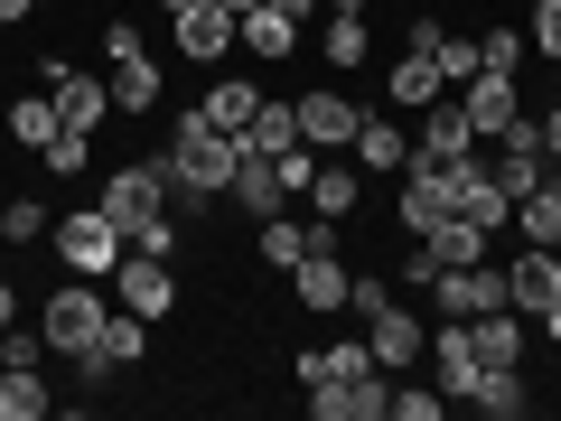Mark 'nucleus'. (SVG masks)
<instances>
[{
    "instance_id": "1",
    "label": "nucleus",
    "mask_w": 561,
    "mask_h": 421,
    "mask_svg": "<svg viewBox=\"0 0 561 421\" xmlns=\"http://www.w3.org/2000/svg\"><path fill=\"white\" fill-rule=\"evenodd\" d=\"M234 169H243V132H216L206 113H187L169 140V206H206L216 187H234Z\"/></svg>"
},
{
    "instance_id": "2",
    "label": "nucleus",
    "mask_w": 561,
    "mask_h": 421,
    "mask_svg": "<svg viewBox=\"0 0 561 421\" xmlns=\"http://www.w3.org/2000/svg\"><path fill=\"white\" fill-rule=\"evenodd\" d=\"M122 253H131V235H122L103 206H76V216H57V262H66L76 281H103Z\"/></svg>"
},
{
    "instance_id": "3",
    "label": "nucleus",
    "mask_w": 561,
    "mask_h": 421,
    "mask_svg": "<svg viewBox=\"0 0 561 421\" xmlns=\"http://www.w3.org/2000/svg\"><path fill=\"white\" fill-rule=\"evenodd\" d=\"M169 206V160H131V169H103V216L131 235L140 216H160Z\"/></svg>"
},
{
    "instance_id": "4",
    "label": "nucleus",
    "mask_w": 561,
    "mask_h": 421,
    "mask_svg": "<svg viewBox=\"0 0 561 421\" xmlns=\"http://www.w3.org/2000/svg\"><path fill=\"white\" fill-rule=\"evenodd\" d=\"M103 319H113V309H103L94 291H84V281L47 291V309H38V328H47V346H57V356H84V346L103 338Z\"/></svg>"
},
{
    "instance_id": "5",
    "label": "nucleus",
    "mask_w": 561,
    "mask_h": 421,
    "mask_svg": "<svg viewBox=\"0 0 561 421\" xmlns=\"http://www.w3.org/2000/svg\"><path fill=\"white\" fill-rule=\"evenodd\" d=\"M431 300H440V319H486V309H505V272L496 262H449V272H431Z\"/></svg>"
},
{
    "instance_id": "6",
    "label": "nucleus",
    "mask_w": 561,
    "mask_h": 421,
    "mask_svg": "<svg viewBox=\"0 0 561 421\" xmlns=\"http://www.w3.org/2000/svg\"><path fill=\"white\" fill-rule=\"evenodd\" d=\"M140 356H150V319L113 309V319H103V338H94V346L76 356V375H84V384H113V375H131Z\"/></svg>"
},
{
    "instance_id": "7",
    "label": "nucleus",
    "mask_w": 561,
    "mask_h": 421,
    "mask_svg": "<svg viewBox=\"0 0 561 421\" xmlns=\"http://www.w3.org/2000/svg\"><path fill=\"white\" fill-rule=\"evenodd\" d=\"M113 291H122V309H131V319H169L179 272H169L160 253H122V262H113Z\"/></svg>"
},
{
    "instance_id": "8",
    "label": "nucleus",
    "mask_w": 561,
    "mask_h": 421,
    "mask_svg": "<svg viewBox=\"0 0 561 421\" xmlns=\"http://www.w3.org/2000/svg\"><path fill=\"white\" fill-rule=\"evenodd\" d=\"M459 113H468V132H478V140H496L505 122L524 113V103H515V76H505V66H478V76L459 84Z\"/></svg>"
},
{
    "instance_id": "9",
    "label": "nucleus",
    "mask_w": 561,
    "mask_h": 421,
    "mask_svg": "<svg viewBox=\"0 0 561 421\" xmlns=\"http://www.w3.org/2000/svg\"><path fill=\"white\" fill-rule=\"evenodd\" d=\"M169 29H179V57H197V66H216L234 47V10L225 0H187V10H169Z\"/></svg>"
},
{
    "instance_id": "10",
    "label": "nucleus",
    "mask_w": 561,
    "mask_h": 421,
    "mask_svg": "<svg viewBox=\"0 0 561 421\" xmlns=\"http://www.w3.org/2000/svg\"><path fill=\"white\" fill-rule=\"evenodd\" d=\"M505 300H515L524 319L561 300V253H552V243H534V253H505Z\"/></svg>"
},
{
    "instance_id": "11",
    "label": "nucleus",
    "mask_w": 561,
    "mask_h": 421,
    "mask_svg": "<svg viewBox=\"0 0 561 421\" xmlns=\"http://www.w3.org/2000/svg\"><path fill=\"white\" fill-rule=\"evenodd\" d=\"M47 84H57V122L66 132H94V122L113 113V76H76V66L47 57Z\"/></svg>"
},
{
    "instance_id": "12",
    "label": "nucleus",
    "mask_w": 561,
    "mask_h": 421,
    "mask_svg": "<svg viewBox=\"0 0 561 421\" xmlns=\"http://www.w3.org/2000/svg\"><path fill=\"white\" fill-rule=\"evenodd\" d=\"M290 103H300V140L309 150H356L365 103H346V94H290Z\"/></svg>"
},
{
    "instance_id": "13",
    "label": "nucleus",
    "mask_w": 561,
    "mask_h": 421,
    "mask_svg": "<svg viewBox=\"0 0 561 421\" xmlns=\"http://www.w3.org/2000/svg\"><path fill=\"white\" fill-rule=\"evenodd\" d=\"M280 150H300V103H290V94H262L253 122H243V160H280Z\"/></svg>"
},
{
    "instance_id": "14",
    "label": "nucleus",
    "mask_w": 561,
    "mask_h": 421,
    "mask_svg": "<svg viewBox=\"0 0 561 421\" xmlns=\"http://www.w3.org/2000/svg\"><path fill=\"white\" fill-rule=\"evenodd\" d=\"M468 150H478V132H468L459 94H440V103H421V140H412V160H468Z\"/></svg>"
},
{
    "instance_id": "15",
    "label": "nucleus",
    "mask_w": 561,
    "mask_h": 421,
    "mask_svg": "<svg viewBox=\"0 0 561 421\" xmlns=\"http://www.w3.org/2000/svg\"><path fill=\"white\" fill-rule=\"evenodd\" d=\"M383 402H393V384H383V375H356V384H309V412H319V421H383Z\"/></svg>"
},
{
    "instance_id": "16",
    "label": "nucleus",
    "mask_w": 561,
    "mask_h": 421,
    "mask_svg": "<svg viewBox=\"0 0 561 421\" xmlns=\"http://www.w3.org/2000/svg\"><path fill=\"white\" fill-rule=\"evenodd\" d=\"M234 47H253L262 66H280V57H290V47H300V20H290L280 0H253V10H243V20H234Z\"/></svg>"
},
{
    "instance_id": "17",
    "label": "nucleus",
    "mask_w": 561,
    "mask_h": 421,
    "mask_svg": "<svg viewBox=\"0 0 561 421\" xmlns=\"http://www.w3.org/2000/svg\"><path fill=\"white\" fill-rule=\"evenodd\" d=\"M346 262H337V243H319V253H300L290 262V291H300V309H346Z\"/></svg>"
},
{
    "instance_id": "18",
    "label": "nucleus",
    "mask_w": 561,
    "mask_h": 421,
    "mask_svg": "<svg viewBox=\"0 0 561 421\" xmlns=\"http://www.w3.org/2000/svg\"><path fill=\"white\" fill-rule=\"evenodd\" d=\"M319 243H337V225H300V216H290V206H280V216H262V262H272V272H290V262H300V253H319Z\"/></svg>"
},
{
    "instance_id": "19",
    "label": "nucleus",
    "mask_w": 561,
    "mask_h": 421,
    "mask_svg": "<svg viewBox=\"0 0 561 421\" xmlns=\"http://www.w3.org/2000/svg\"><path fill=\"white\" fill-rule=\"evenodd\" d=\"M356 375H383L365 338H346V346H300V384H356Z\"/></svg>"
},
{
    "instance_id": "20",
    "label": "nucleus",
    "mask_w": 561,
    "mask_h": 421,
    "mask_svg": "<svg viewBox=\"0 0 561 421\" xmlns=\"http://www.w3.org/2000/svg\"><path fill=\"white\" fill-rule=\"evenodd\" d=\"M431 375H440V394H478V346H468V319L459 328H440V338H431Z\"/></svg>"
},
{
    "instance_id": "21",
    "label": "nucleus",
    "mask_w": 561,
    "mask_h": 421,
    "mask_svg": "<svg viewBox=\"0 0 561 421\" xmlns=\"http://www.w3.org/2000/svg\"><path fill=\"white\" fill-rule=\"evenodd\" d=\"M365 346H375V365H412L421 356V319H412V309H375V319H365Z\"/></svg>"
},
{
    "instance_id": "22",
    "label": "nucleus",
    "mask_w": 561,
    "mask_h": 421,
    "mask_svg": "<svg viewBox=\"0 0 561 421\" xmlns=\"http://www.w3.org/2000/svg\"><path fill=\"white\" fill-rule=\"evenodd\" d=\"M47 365H0V421H47Z\"/></svg>"
},
{
    "instance_id": "23",
    "label": "nucleus",
    "mask_w": 561,
    "mask_h": 421,
    "mask_svg": "<svg viewBox=\"0 0 561 421\" xmlns=\"http://www.w3.org/2000/svg\"><path fill=\"white\" fill-rule=\"evenodd\" d=\"M225 197H234L243 216H280V206H290V187H280V160H243Z\"/></svg>"
},
{
    "instance_id": "24",
    "label": "nucleus",
    "mask_w": 561,
    "mask_h": 421,
    "mask_svg": "<svg viewBox=\"0 0 561 421\" xmlns=\"http://www.w3.org/2000/svg\"><path fill=\"white\" fill-rule=\"evenodd\" d=\"M421 253L440 262H486V225H468V216H440V225H421Z\"/></svg>"
},
{
    "instance_id": "25",
    "label": "nucleus",
    "mask_w": 561,
    "mask_h": 421,
    "mask_svg": "<svg viewBox=\"0 0 561 421\" xmlns=\"http://www.w3.org/2000/svg\"><path fill=\"white\" fill-rule=\"evenodd\" d=\"M383 94H393V103H412V113H421V103H440L449 84H440V66H431V47H402V66L383 76Z\"/></svg>"
},
{
    "instance_id": "26",
    "label": "nucleus",
    "mask_w": 561,
    "mask_h": 421,
    "mask_svg": "<svg viewBox=\"0 0 561 421\" xmlns=\"http://www.w3.org/2000/svg\"><path fill=\"white\" fill-rule=\"evenodd\" d=\"M515 235L524 243H561V160H552V179H542L534 197H515Z\"/></svg>"
},
{
    "instance_id": "27",
    "label": "nucleus",
    "mask_w": 561,
    "mask_h": 421,
    "mask_svg": "<svg viewBox=\"0 0 561 421\" xmlns=\"http://www.w3.org/2000/svg\"><path fill=\"white\" fill-rule=\"evenodd\" d=\"M150 103H160V66H150V47L113 57V113H150Z\"/></svg>"
},
{
    "instance_id": "28",
    "label": "nucleus",
    "mask_w": 561,
    "mask_h": 421,
    "mask_svg": "<svg viewBox=\"0 0 561 421\" xmlns=\"http://www.w3.org/2000/svg\"><path fill=\"white\" fill-rule=\"evenodd\" d=\"M356 197H365V169H356V160H346V169H328V160H319V179H309V206H319L328 225H346V216H356Z\"/></svg>"
},
{
    "instance_id": "29",
    "label": "nucleus",
    "mask_w": 561,
    "mask_h": 421,
    "mask_svg": "<svg viewBox=\"0 0 561 421\" xmlns=\"http://www.w3.org/2000/svg\"><path fill=\"white\" fill-rule=\"evenodd\" d=\"M253 103H262V84H253V76H225V84H206L197 113L216 122V132H243V122H253Z\"/></svg>"
},
{
    "instance_id": "30",
    "label": "nucleus",
    "mask_w": 561,
    "mask_h": 421,
    "mask_svg": "<svg viewBox=\"0 0 561 421\" xmlns=\"http://www.w3.org/2000/svg\"><path fill=\"white\" fill-rule=\"evenodd\" d=\"M365 47H375L365 0H337V20H328V66H365Z\"/></svg>"
},
{
    "instance_id": "31",
    "label": "nucleus",
    "mask_w": 561,
    "mask_h": 421,
    "mask_svg": "<svg viewBox=\"0 0 561 421\" xmlns=\"http://www.w3.org/2000/svg\"><path fill=\"white\" fill-rule=\"evenodd\" d=\"M356 160H365V169H402V160H412V140H402V122L365 113V122H356Z\"/></svg>"
},
{
    "instance_id": "32",
    "label": "nucleus",
    "mask_w": 561,
    "mask_h": 421,
    "mask_svg": "<svg viewBox=\"0 0 561 421\" xmlns=\"http://www.w3.org/2000/svg\"><path fill=\"white\" fill-rule=\"evenodd\" d=\"M468 402H478L486 421H515V412H524L534 394H524V375H515V365H486V375H478V394H468Z\"/></svg>"
},
{
    "instance_id": "33",
    "label": "nucleus",
    "mask_w": 561,
    "mask_h": 421,
    "mask_svg": "<svg viewBox=\"0 0 561 421\" xmlns=\"http://www.w3.org/2000/svg\"><path fill=\"white\" fill-rule=\"evenodd\" d=\"M66 122H57V94H20L10 103V140H28V150H47Z\"/></svg>"
},
{
    "instance_id": "34",
    "label": "nucleus",
    "mask_w": 561,
    "mask_h": 421,
    "mask_svg": "<svg viewBox=\"0 0 561 421\" xmlns=\"http://www.w3.org/2000/svg\"><path fill=\"white\" fill-rule=\"evenodd\" d=\"M179 243H187V235H179V206H160V216H140V225H131V253L179 262Z\"/></svg>"
},
{
    "instance_id": "35",
    "label": "nucleus",
    "mask_w": 561,
    "mask_h": 421,
    "mask_svg": "<svg viewBox=\"0 0 561 421\" xmlns=\"http://www.w3.org/2000/svg\"><path fill=\"white\" fill-rule=\"evenodd\" d=\"M431 66H440V84H449V94H459V84L478 76L486 57H478V38H449V29H440V47H431Z\"/></svg>"
},
{
    "instance_id": "36",
    "label": "nucleus",
    "mask_w": 561,
    "mask_h": 421,
    "mask_svg": "<svg viewBox=\"0 0 561 421\" xmlns=\"http://www.w3.org/2000/svg\"><path fill=\"white\" fill-rule=\"evenodd\" d=\"M38 160L57 169V179H76V169L94 160V132H57V140H47V150H38Z\"/></svg>"
},
{
    "instance_id": "37",
    "label": "nucleus",
    "mask_w": 561,
    "mask_h": 421,
    "mask_svg": "<svg viewBox=\"0 0 561 421\" xmlns=\"http://www.w3.org/2000/svg\"><path fill=\"white\" fill-rule=\"evenodd\" d=\"M0 235H10V243H38L47 235V206L38 197H10V206H0Z\"/></svg>"
},
{
    "instance_id": "38",
    "label": "nucleus",
    "mask_w": 561,
    "mask_h": 421,
    "mask_svg": "<svg viewBox=\"0 0 561 421\" xmlns=\"http://www.w3.org/2000/svg\"><path fill=\"white\" fill-rule=\"evenodd\" d=\"M346 309H356V319H375V309H393V281L356 272V281H346Z\"/></svg>"
},
{
    "instance_id": "39",
    "label": "nucleus",
    "mask_w": 561,
    "mask_h": 421,
    "mask_svg": "<svg viewBox=\"0 0 561 421\" xmlns=\"http://www.w3.org/2000/svg\"><path fill=\"white\" fill-rule=\"evenodd\" d=\"M534 47L561 66V0H534Z\"/></svg>"
},
{
    "instance_id": "40",
    "label": "nucleus",
    "mask_w": 561,
    "mask_h": 421,
    "mask_svg": "<svg viewBox=\"0 0 561 421\" xmlns=\"http://www.w3.org/2000/svg\"><path fill=\"white\" fill-rule=\"evenodd\" d=\"M478 57H486V66H505V76H515V66H524V38H515V29H496V38H478Z\"/></svg>"
},
{
    "instance_id": "41",
    "label": "nucleus",
    "mask_w": 561,
    "mask_h": 421,
    "mask_svg": "<svg viewBox=\"0 0 561 421\" xmlns=\"http://www.w3.org/2000/svg\"><path fill=\"white\" fill-rule=\"evenodd\" d=\"M440 402H449V394H393L383 412H393V421H440Z\"/></svg>"
},
{
    "instance_id": "42",
    "label": "nucleus",
    "mask_w": 561,
    "mask_h": 421,
    "mask_svg": "<svg viewBox=\"0 0 561 421\" xmlns=\"http://www.w3.org/2000/svg\"><path fill=\"white\" fill-rule=\"evenodd\" d=\"M542 150H552V160H561V103H552V122H542Z\"/></svg>"
},
{
    "instance_id": "43",
    "label": "nucleus",
    "mask_w": 561,
    "mask_h": 421,
    "mask_svg": "<svg viewBox=\"0 0 561 421\" xmlns=\"http://www.w3.org/2000/svg\"><path fill=\"white\" fill-rule=\"evenodd\" d=\"M28 10H38V0H0V20H28Z\"/></svg>"
},
{
    "instance_id": "44",
    "label": "nucleus",
    "mask_w": 561,
    "mask_h": 421,
    "mask_svg": "<svg viewBox=\"0 0 561 421\" xmlns=\"http://www.w3.org/2000/svg\"><path fill=\"white\" fill-rule=\"evenodd\" d=\"M10 309H20V291H10V281H0V328H10Z\"/></svg>"
},
{
    "instance_id": "45",
    "label": "nucleus",
    "mask_w": 561,
    "mask_h": 421,
    "mask_svg": "<svg viewBox=\"0 0 561 421\" xmlns=\"http://www.w3.org/2000/svg\"><path fill=\"white\" fill-rule=\"evenodd\" d=\"M280 10H290V20H309V10H319V0H280Z\"/></svg>"
},
{
    "instance_id": "46",
    "label": "nucleus",
    "mask_w": 561,
    "mask_h": 421,
    "mask_svg": "<svg viewBox=\"0 0 561 421\" xmlns=\"http://www.w3.org/2000/svg\"><path fill=\"white\" fill-rule=\"evenodd\" d=\"M225 10H234V20H243V10H253V0H225Z\"/></svg>"
},
{
    "instance_id": "47",
    "label": "nucleus",
    "mask_w": 561,
    "mask_h": 421,
    "mask_svg": "<svg viewBox=\"0 0 561 421\" xmlns=\"http://www.w3.org/2000/svg\"><path fill=\"white\" fill-rule=\"evenodd\" d=\"M160 10H187V0H160Z\"/></svg>"
},
{
    "instance_id": "48",
    "label": "nucleus",
    "mask_w": 561,
    "mask_h": 421,
    "mask_svg": "<svg viewBox=\"0 0 561 421\" xmlns=\"http://www.w3.org/2000/svg\"><path fill=\"white\" fill-rule=\"evenodd\" d=\"M0 365H10V346H0Z\"/></svg>"
},
{
    "instance_id": "49",
    "label": "nucleus",
    "mask_w": 561,
    "mask_h": 421,
    "mask_svg": "<svg viewBox=\"0 0 561 421\" xmlns=\"http://www.w3.org/2000/svg\"><path fill=\"white\" fill-rule=\"evenodd\" d=\"M552 253H561V243H552Z\"/></svg>"
}]
</instances>
